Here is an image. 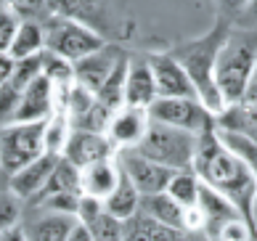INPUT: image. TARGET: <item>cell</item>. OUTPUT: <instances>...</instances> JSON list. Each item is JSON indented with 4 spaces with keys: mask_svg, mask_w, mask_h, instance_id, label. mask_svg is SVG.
I'll use <instances>...</instances> for the list:
<instances>
[{
    "mask_svg": "<svg viewBox=\"0 0 257 241\" xmlns=\"http://www.w3.org/2000/svg\"><path fill=\"white\" fill-rule=\"evenodd\" d=\"M66 241H93V236H90V230L85 228L82 223H77V228L72 230V236L66 238Z\"/></svg>",
    "mask_w": 257,
    "mask_h": 241,
    "instance_id": "40",
    "label": "cell"
},
{
    "mask_svg": "<svg viewBox=\"0 0 257 241\" xmlns=\"http://www.w3.org/2000/svg\"><path fill=\"white\" fill-rule=\"evenodd\" d=\"M43 74L59 90H69L74 85V64L61 59V56H56V53H48V51H43Z\"/></svg>",
    "mask_w": 257,
    "mask_h": 241,
    "instance_id": "30",
    "label": "cell"
},
{
    "mask_svg": "<svg viewBox=\"0 0 257 241\" xmlns=\"http://www.w3.org/2000/svg\"><path fill=\"white\" fill-rule=\"evenodd\" d=\"M0 241H30V238H27V230L22 225H16L11 230H6V233H0Z\"/></svg>",
    "mask_w": 257,
    "mask_h": 241,
    "instance_id": "39",
    "label": "cell"
},
{
    "mask_svg": "<svg viewBox=\"0 0 257 241\" xmlns=\"http://www.w3.org/2000/svg\"><path fill=\"white\" fill-rule=\"evenodd\" d=\"M16 72V61L8 53H0V88L11 80V74Z\"/></svg>",
    "mask_w": 257,
    "mask_h": 241,
    "instance_id": "36",
    "label": "cell"
},
{
    "mask_svg": "<svg viewBox=\"0 0 257 241\" xmlns=\"http://www.w3.org/2000/svg\"><path fill=\"white\" fill-rule=\"evenodd\" d=\"M159 98L157 80L151 72L149 59H130L127 64V82H125V106L149 109Z\"/></svg>",
    "mask_w": 257,
    "mask_h": 241,
    "instance_id": "16",
    "label": "cell"
},
{
    "mask_svg": "<svg viewBox=\"0 0 257 241\" xmlns=\"http://www.w3.org/2000/svg\"><path fill=\"white\" fill-rule=\"evenodd\" d=\"M249 3H252V0H220V8L225 14H231V16L239 19L246 8H249Z\"/></svg>",
    "mask_w": 257,
    "mask_h": 241,
    "instance_id": "37",
    "label": "cell"
},
{
    "mask_svg": "<svg viewBox=\"0 0 257 241\" xmlns=\"http://www.w3.org/2000/svg\"><path fill=\"white\" fill-rule=\"evenodd\" d=\"M138 215H146V217L157 220L162 225H170V228L186 233V209L180 207L167 191L165 194H154V196H141V212Z\"/></svg>",
    "mask_w": 257,
    "mask_h": 241,
    "instance_id": "20",
    "label": "cell"
},
{
    "mask_svg": "<svg viewBox=\"0 0 257 241\" xmlns=\"http://www.w3.org/2000/svg\"><path fill=\"white\" fill-rule=\"evenodd\" d=\"M101 48H106V40L93 27H85L77 22H64V19H53L45 27V51L61 56V59L72 61V64L98 53Z\"/></svg>",
    "mask_w": 257,
    "mask_h": 241,
    "instance_id": "6",
    "label": "cell"
},
{
    "mask_svg": "<svg viewBox=\"0 0 257 241\" xmlns=\"http://www.w3.org/2000/svg\"><path fill=\"white\" fill-rule=\"evenodd\" d=\"M0 172H3V167H0Z\"/></svg>",
    "mask_w": 257,
    "mask_h": 241,
    "instance_id": "41",
    "label": "cell"
},
{
    "mask_svg": "<svg viewBox=\"0 0 257 241\" xmlns=\"http://www.w3.org/2000/svg\"><path fill=\"white\" fill-rule=\"evenodd\" d=\"M127 64H130V56H125L119 64H117V69L111 72V77L106 80V85L98 90L96 98L106 106V109H111L114 114H117L122 106H125V82H127Z\"/></svg>",
    "mask_w": 257,
    "mask_h": 241,
    "instance_id": "28",
    "label": "cell"
},
{
    "mask_svg": "<svg viewBox=\"0 0 257 241\" xmlns=\"http://www.w3.org/2000/svg\"><path fill=\"white\" fill-rule=\"evenodd\" d=\"M45 154V122L8 125L0 130V167L6 178L30 167Z\"/></svg>",
    "mask_w": 257,
    "mask_h": 241,
    "instance_id": "5",
    "label": "cell"
},
{
    "mask_svg": "<svg viewBox=\"0 0 257 241\" xmlns=\"http://www.w3.org/2000/svg\"><path fill=\"white\" fill-rule=\"evenodd\" d=\"M257 72V30H233L217 59V88L225 106L244 101Z\"/></svg>",
    "mask_w": 257,
    "mask_h": 241,
    "instance_id": "3",
    "label": "cell"
},
{
    "mask_svg": "<svg viewBox=\"0 0 257 241\" xmlns=\"http://www.w3.org/2000/svg\"><path fill=\"white\" fill-rule=\"evenodd\" d=\"M22 220V199L14 191H0V233L11 230Z\"/></svg>",
    "mask_w": 257,
    "mask_h": 241,
    "instance_id": "33",
    "label": "cell"
},
{
    "mask_svg": "<svg viewBox=\"0 0 257 241\" xmlns=\"http://www.w3.org/2000/svg\"><path fill=\"white\" fill-rule=\"evenodd\" d=\"M61 157L66 162H72L74 167H90L98 165L103 159H114L117 157V149L111 146V141L101 133H88V130H72L69 141H66V149Z\"/></svg>",
    "mask_w": 257,
    "mask_h": 241,
    "instance_id": "11",
    "label": "cell"
},
{
    "mask_svg": "<svg viewBox=\"0 0 257 241\" xmlns=\"http://www.w3.org/2000/svg\"><path fill=\"white\" fill-rule=\"evenodd\" d=\"M80 223L90 230L93 241H125V223L114 220L101 201L82 196V204L77 212Z\"/></svg>",
    "mask_w": 257,
    "mask_h": 241,
    "instance_id": "18",
    "label": "cell"
},
{
    "mask_svg": "<svg viewBox=\"0 0 257 241\" xmlns=\"http://www.w3.org/2000/svg\"><path fill=\"white\" fill-rule=\"evenodd\" d=\"M16 32H19V16L11 11V8L0 11V53L11 51Z\"/></svg>",
    "mask_w": 257,
    "mask_h": 241,
    "instance_id": "34",
    "label": "cell"
},
{
    "mask_svg": "<svg viewBox=\"0 0 257 241\" xmlns=\"http://www.w3.org/2000/svg\"><path fill=\"white\" fill-rule=\"evenodd\" d=\"M80 175H82V170L74 167L72 162H66L61 157L59 167H56V172H53L51 180H48V186L43 188V194L37 196L32 204H37V201H43V199H48V196H56V194H82Z\"/></svg>",
    "mask_w": 257,
    "mask_h": 241,
    "instance_id": "26",
    "label": "cell"
},
{
    "mask_svg": "<svg viewBox=\"0 0 257 241\" xmlns=\"http://www.w3.org/2000/svg\"><path fill=\"white\" fill-rule=\"evenodd\" d=\"M43 74V53L40 56H32V59H24V61H16V72L11 74L3 88H0V130L8 128L14 122V114L22 103L27 88L32 85L35 77Z\"/></svg>",
    "mask_w": 257,
    "mask_h": 241,
    "instance_id": "9",
    "label": "cell"
},
{
    "mask_svg": "<svg viewBox=\"0 0 257 241\" xmlns=\"http://www.w3.org/2000/svg\"><path fill=\"white\" fill-rule=\"evenodd\" d=\"M48 14L53 19H64V22H77L85 27L106 24L103 14H106V3L103 0H48ZM98 32V30H96Z\"/></svg>",
    "mask_w": 257,
    "mask_h": 241,
    "instance_id": "19",
    "label": "cell"
},
{
    "mask_svg": "<svg viewBox=\"0 0 257 241\" xmlns=\"http://www.w3.org/2000/svg\"><path fill=\"white\" fill-rule=\"evenodd\" d=\"M111 119H114V111L106 109V106L96 98V103H93L90 109L82 114V117L72 119V128L74 130H88V133H101V136H106Z\"/></svg>",
    "mask_w": 257,
    "mask_h": 241,
    "instance_id": "31",
    "label": "cell"
},
{
    "mask_svg": "<svg viewBox=\"0 0 257 241\" xmlns=\"http://www.w3.org/2000/svg\"><path fill=\"white\" fill-rule=\"evenodd\" d=\"M217 130L239 133V136L257 141V103L241 101L236 106H228L220 117H217Z\"/></svg>",
    "mask_w": 257,
    "mask_h": 241,
    "instance_id": "23",
    "label": "cell"
},
{
    "mask_svg": "<svg viewBox=\"0 0 257 241\" xmlns=\"http://www.w3.org/2000/svg\"><path fill=\"white\" fill-rule=\"evenodd\" d=\"M167 194L173 196L183 209H196L199 207V194H202V180L194 170L175 172L167 186Z\"/></svg>",
    "mask_w": 257,
    "mask_h": 241,
    "instance_id": "27",
    "label": "cell"
},
{
    "mask_svg": "<svg viewBox=\"0 0 257 241\" xmlns=\"http://www.w3.org/2000/svg\"><path fill=\"white\" fill-rule=\"evenodd\" d=\"M125 241H183V230L162 225L146 215H136L125 223Z\"/></svg>",
    "mask_w": 257,
    "mask_h": 241,
    "instance_id": "24",
    "label": "cell"
},
{
    "mask_svg": "<svg viewBox=\"0 0 257 241\" xmlns=\"http://www.w3.org/2000/svg\"><path fill=\"white\" fill-rule=\"evenodd\" d=\"M6 6L11 8L16 16L30 19V16H37L43 8H48V0H6Z\"/></svg>",
    "mask_w": 257,
    "mask_h": 241,
    "instance_id": "35",
    "label": "cell"
},
{
    "mask_svg": "<svg viewBox=\"0 0 257 241\" xmlns=\"http://www.w3.org/2000/svg\"><path fill=\"white\" fill-rule=\"evenodd\" d=\"M56 111V90L53 82L45 74L35 77L32 85L27 88L22 103L14 114L11 125H27V122H48Z\"/></svg>",
    "mask_w": 257,
    "mask_h": 241,
    "instance_id": "14",
    "label": "cell"
},
{
    "mask_svg": "<svg viewBox=\"0 0 257 241\" xmlns=\"http://www.w3.org/2000/svg\"><path fill=\"white\" fill-rule=\"evenodd\" d=\"M233 27L228 19H220L212 30L207 35H202L199 40H191V43H183L170 51L173 59L180 61V66L186 69V74L191 77L194 88H196V95L215 117L228 109L225 101H223V93L217 88V59H220V51L225 40L231 37Z\"/></svg>",
    "mask_w": 257,
    "mask_h": 241,
    "instance_id": "2",
    "label": "cell"
},
{
    "mask_svg": "<svg viewBox=\"0 0 257 241\" xmlns=\"http://www.w3.org/2000/svg\"><path fill=\"white\" fill-rule=\"evenodd\" d=\"M117 162L119 167L127 172V178L136 183V188L141 191V196H154V194H165L170 180H173L175 170H167L151 162L146 157H141L138 151L125 149V151H117Z\"/></svg>",
    "mask_w": 257,
    "mask_h": 241,
    "instance_id": "8",
    "label": "cell"
},
{
    "mask_svg": "<svg viewBox=\"0 0 257 241\" xmlns=\"http://www.w3.org/2000/svg\"><path fill=\"white\" fill-rule=\"evenodd\" d=\"M194 172L204 186L215 188L223 194L231 204L244 215V220L254 228L257 233V180L246 162L233 154L217 136V125L204 130L199 136L196 146V159H194Z\"/></svg>",
    "mask_w": 257,
    "mask_h": 241,
    "instance_id": "1",
    "label": "cell"
},
{
    "mask_svg": "<svg viewBox=\"0 0 257 241\" xmlns=\"http://www.w3.org/2000/svg\"><path fill=\"white\" fill-rule=\"evenodd\" d=\"M43 51H45V30L37 22H22L8 56L14 61H24L32 59V56H40Z\"/></svg>",
    "mask_w": 257,
    "mask_h": 241,
    "instance_id": "25",
    "label": "cell"
},
{
    "mask_svg": "<svg viewBox=\"0 0 257 241\" xmlns=\"http://www.w3.org/2000/svg\"><path fill=\"white\" fill-rule=\"evenodd\" d=\"M149 109H136V106H122V109L114 114V119L109 125V133L106 138L111 141V146L117 151H125V149H138L141 141L146 138L149 133Z\"/></svg>",
    "mask_w": 257,
    "mask_h": 241,
    "instance_id": "13",
    "label": "cell"
},
{
    "mask_svg": "<svg viewBox=\"0 0 257 241\" xmlns=\"http://www.w3.org/2000/svg\"><path fill=\"white\" fill-rule=\"evenodd\" d=\"M217 136H220V141L233 154H239V157L246 162V167L252 170V175L257 180V141L246 138V136H239V133H228V130H217Z\"/></svg>",
    "mask_w": 257,
    "mask_h": 241,
    "instance_id": "32",
    "label": "cell"
},
{
    "mask_svg": "<svg viewBox=\"0 0 257 241\" xmlns=\"http://www.w3.org/2000/svg\"><path fill=\"white\" fill-rule=\"evenodd\" d=\"M196 146H199V136H194V133L151 119L146 138L133 151H138L141 157L157 162V165L167 167V170L183 172V170H194Z\"/></svg>",
    "mask_w": 257,
    "mask_h": 241,
    "instance_id": "4",
    "label": "cell"
},
{
    "mask_svg": "<svg viewBox=\"0 0 257 241\" xmlns=\"http://www.w3.org/2000/svg\"><path fill=\"white\" fill-rule=\"evenodd\" d=\"M80 217L74 215H59V212H45L32 225H27V238L30 241H66L72 236V230L77 228Z\"/></svg>",
    "mask_w": 257,
    "mask_h": 241,
    "instance_id": "21",
    "label": "cell"
},
{
    "mask_svg": "<svg viewBox=\"0 0 257 241\" xmlns=\"http://www.w3.org/2000/svg\"><path fill=\"white\" fill-rule=\"evenodd\" d=\"M146 59L151 64V72H154L159 98H199L191 77L186 74L178 59H173L170 53H154Z\"/></svg>",
    "mask_w": 257,
    "mask_h": 241,
    "instance_id": "10",
    "label": "cell"
},
{
    "mask_svg": "<svg viewBox=\"0 0 257 241\" xmlns=\"http://www.w3.org/2000/svg\"><path fill=\"white\" fill-rule=\"evenodd\" d=\"M119 175H122V170H119L117 157H114V159H103V162H98V165L85 167L82 175H80L82 196L96 199V201H101V204H103V201H106L114 191H117Z\"/></svg>",
    "mask_w": 257,
    "mask_h": 241,
    "instance_id": "17",
    "label": "cell"
},
{
    "mask_svg": "<svg viewBox=\"0 0 257 241\" xmlns=\"http://www.w3.org/2000/svg\"><path fill=\"white\" fill-rule=\"evenodd\" d=\"M239 24L241 30H257V0H252L249 8L239 16Z\"/></svg>",
    "mask_w": 257,
    "mask_h": 241,
    "instance_id": "38",
    "label": "cell"
},
{
    "mask_svg": "<svg viewBox=\"0 0 257 241\" xmlns=\"http://www.w3.org/2000/svg\"><path fill=\"white\" fill-rule=\"evenodd\" d=\"M103 209H106L114 220H119V223H127V220H133L141 212V191L136 188V183L127 178L125 170H122V175H119L117 191L103 201Z\"/></svg>",
    "mask_w": 257,
    "mask_h": 241,
    "instance_id": "22",
    "label": "cell"
},
{
    "mask_svg": "<svg viewBox=\"0 0 257 241\" xmlns=\"http://www.w3.org/2000/svg\"><path fill=\"white\" fill-rule=\"evenodd\" d=\"M72 130L74 128H72V119H69V114H66V109H56L53 117L45 122V151L64 154Z\"/></svg>",
    "mask_w": 257,
    "mask_h": 241,
    "instance_id": "29",
    "label": "cell"
},
{
    "mask_svg": "<svg viewBox=\"0 0 257 241\" xmlns=\"http://www.w3.org/2000/svg\"><path fill=\"white\" fill-rule=\"evenodd\" d=\"M122 59H125V53L119 48H111V45L101 48L98 53H93L88 59L74 64V82L98 95V90L106 85V80L111 77V72L117 69V64Z\"/></svg>",
    "mask_w": 257,
    "mask_h": 241,
    "instance_id": "15",
    "label": "cell"
},
{
    "mask_svg": "<svg viewBox=\"0 0 257 241\" xmlns=\"http://www.w3.org/2000/svg\"><path fill=\"white\" fill-rule=\"evenodd\" d=\"M149 117L170 128L188 130L194 136H202L204 130L217 125V117L199 98H157L149 106Z\"/></svg>",
    "mask_w": 257,
    "mask_h": 241,
    "instance_id": "7",
    "label": "cell"
},
{
    "mask_svg": "<svg viewBox=\"0 0 257 241\" xmlns=\"http://www.w3.org/2000/svg\"><path fill=\"white\" fill-rule=\"evenodd\" d=\"M59 162H61V154L45 151L43 157L37 162H32L30 167L19 170L16 175L8 178V191H14L22 201H35L43 194V188L48 186V180L56 172V167H59Z\"/></svg>",
    "mask_w": 257,
    "mask_h": 241,
    "instance_id": "12",
    "label": "cell"
}]
</instances>
